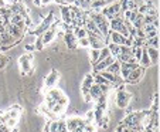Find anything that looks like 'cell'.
Listing matches in <instances>:
<instances>
[{
  "label": "cell",
  "mask_w": 160,
  "mask_h": 132,
  "mask_svg": "<svg viewBox=\"0 0 160 132\" xmlns=\"http://www.w3.org/2000/svg\"><path fill=\"white\" fill-rule=\"evenodd\" d=\"M92 21L97 24L98 30L102 33L103 37L109 33V20L103 14H94L92 16Z\"/></svg>",
  "instance_id": "cell-1"
},
{
  "label": "cell",
  "mask_w": 160,
  "mask_h": 132,
  "mask_svg": "<svg viewBox=\"0 0 160 132\" xmlns=\"http://www.w3.org/2000/svg\"><path fill=\"white\" fill-rule=\"evenodd\" d=\"M111 40L113 44L116 45H128V47H132V43H130V39H126L122 34H119L118 31H111Z\"/></svg>",
  "instance_id": "cell-2"
},
{
  "label": "cell",
  "mask_w": 160,
  "mask_h": 132,
  "mask_svg": "<svg viewBox=\"0 0 160 132\" xmlns=\"http://www.w3.org/2000/svg\"><path fill=\"white\" fill-rule=\"evenodd\" d=\"M130 101V94L126 92L125 90H121L118 92V95H116V105H118L119 108H126L128 104H129Z\"/></svg>",
  "instance_id": "cell-3"
},
{
  "label": "cell",
  "mask_w": 160,
  "mask_h": 132,
  "mask_svg": "<svg viewBox=\"0 0 160 132\" xmlns=\"http://www.w3.org/2000/svg\"><path fill=\"white\" fill-rule=\"evenodd\" d=\"M143 72H145V68H142V67H138V68L132 70V71L129 72V75H128L126 81L130 82V84H135V82H138L140 80V78L143 77Z\"/></svg>",
  "instance_id": "cell-4"
},
{
  "label": "cell",
  "mask_w": 160,
  "mask_h": 132,
  "mask_svg": "<svg viewBox=\"0 0 160 132\" xmlns=\"http://www.w3.org/2000/svg\"><path fill=\"white\" fill-rule=\"evenodd\" d=\"M121 10H122V6L115 2V3L109 4V6L103 10V16H106V17H108V20H109V18H112L113 16L119 14V12H121Z\"/></svg>",
  "instance_id": "cell-5"
},
{
  "label": "cell",
  "mask_w": 160,
  "mask_h": 132,
  "mask_svg": "<svg viewBox=\"0 0 160 132\" xmlns=\"http://www.w3.org/2000/svg\"><path fill=\"white\" fill-rule=\"evenodd\" d=\"M62 97H64V94L61 92L60 90L51 88V90L48 91V94H47V99H48V102H50V108H51L52 104H55V102H57L60 98H62Z\"/></svg>",
  "instance_id": "cell-6"
},
{
  "label": "cell",
  "mask_w": 160,
  "mask_h": 132,
  "mask_svg": "<svg viewBox=\"0 0 160 132\" xmlns=\"http://www.w3.org/2000/svg\"><path fill=\"white\" fill-rule=\"evenodd\" d=\"M115 61V58H113V55H109L108 58H105V60H102V61H99V63H97L95 64V70H97L98 72H101V71H105L106 68H108L109 66H111L112 63Z\"/></svg>",
  "instance_id": "cell-7"
},
{
  "label": "cell",
  "mask_w": 160,
  "mask_h": 132,
  "mask_svg": "<svg viewBox=\"0 0 160 132\" xmlns=\"http://www.w3.org/2000/svg\"><path fill=\"white\" fill-rule=\"evenodd\" d=\"M89 95H91V98H97V99L102 98V95H103L102 87L98 84H92V87L89 88Z\"/></svg>",
  "instance_id": "cell-8"
},
{
  "label": "cell",
  "mask_w": 160,
  "mask_h": 132,
  "mask_svg": "<svg viewBox=\"0 0 160 132\" xmlns=\"http://www.w3.org/2000/svg\"><path fill=\"white\" fill-rule=\"evenodd\" d=\"M92 84H94V77L92 75H87L84 80V82H82V94H89V88L92 87Z\"/></svg>",
  "instance_id": "cell-9"
},
{
  "label": "cell",
  "mask_w": 160,
  "mask_h": 132,
  "mask_svg": "<svg viewBox=\"0 0 160 132\" xmlns=\"http://www.w3.org/2000/svg\"><path fill=\"white\" fill-rule=\"evenodd\" d=\"M146 51H148V55L150 58V64H156L159 61V50L153 47H148Z\"/></svg>",
  "instance_id": "cell-10"
},
{
  "label": "cell",
  "mask_w": 160,
  "mask_h": 132,
  "mask_svg": "<svg viewBox=\"0 0 160 132\" xmlns=\"http://www.w3.org/2000/svg\"><path fill=\"white\" fill-rule=\"evenodd\" d=\"M20 66H21V70H23V71L24 72H28L30 71V61H31V57L30 55H23V57L20 58Z\"/></svg>",
  "instance_id": "cell-11"
},
{
  "label": "cell",
  "mask_w": 160,
  "mask_h": 132,
  "mask_svg": "<svg viewBox=\"0 0 160 132\" xmlns=\"http://www.w3.org/2000/svg\"><path fill=\"white\" fill-rule=\"evenodd\" d=\"M139 64L142 66V68H146V67H150L152 66V64H150V58H149V55H148L146 48H143V51H142V57H140V60H139Z\"/></svg>",
  "instance_id": "cell-12"
},
{
  "label": "cell",
  "mask_w": 160,
  "mask_h": 132,
  "mask_svg": "<svg viewBox=\"0 0 160 132\" xmlns=\"http://www.w3.org/2000/svg\"><path fill=\"white\" fill-rule=\"evenodd\" d=\"M105 71L111 72V74H113V75H119V71H121V63H119V61H113Z\"/></svg>",
  "instance_id": "cell-13"
},
{
  "label": "cell",
  "mask_w": 160,
  "mask_h": 132,
  "mask_svg": "<svg viewBox=\"0 0 160 132\" xmlns=\"http://www.w3.org/2000/svg\"><path fill=\"white\" fill-rule=\"evenodd\" d=\"M57 80H58V72L57 71H51V74L45 78V85H47V87H52Z\"/></svg>",
  "instance_id": "cell-14"
},
{
  "label": "cell",
  "mask_w": 160,
  "mask_h": 132,
  "mask_svg": "<svg viewBox=\"0 0 160 132\" xmlns=\"http://www.w3.org/2000/svg\"><path fill=\"white\" fill-rule=\"evenodd\" d=\"M71 7H68V6H64V7H61V16H62V20L65 21V23H70L71 21Z\"/></svg>",
  "instance_id": "cell-15"
},
{
  "label": "cell",
  "mask_w": 160,
  "mask_h": 132,
  "mask_svg": "<svg viewBox=\"0 0 160 132\" xmlns=\"http://www.w3.org/2000/svg\"><path fill=\"white\" fill-rule=\"evenodd\" d=\"M143 24H145V14H140V13H138V16H136V18L133 20V26L138 29H142Z\"/></svg>",
  "instance_id": "cell-16"
},
{
  "label": "cell",
  "mask_w": 160,
  "mask_h": 132,
  "mask_svg": "<svg viewBox=\"0 0 160 132\" xmlns=\"http://www.w3.org/2000/svg\"><path fill=\"white\" fill-rule=\"evenodd\" d=\"M94 81H95V84H98V85H102V87H108V85H109V82L106 81V80L102 77V75L99 74V72H98V74L94 77Z\"/></svg>",
  "instance_id": "cell-17"
},
{
  "label": "cell",
  "mask_w": 160,
  "mask_h": 132,
  "mask_svg": "<svg viewBox=\"0 0 160 132\" xmlns=\"http://www.w3.org/2000/svg\"><path fill=\"white\" fill-rule=\"evenodd\" d=\"M109 55H111V51H109V48L106 47H103V48H101L99 50V58H98V63H99V61H102V60H105V58H108ZM95 66V64H94Z\"/></svg>",
  "instance_id": "cell-18"
},
{
  "label": "cell",
  "mask_w": 160,
  "mask_h": 132,
  "mask_svg": "<svg viewBox=\"0 0 160 132\" xmlns=\"http://www.w3.org/2000/svg\"><path fill=\"white\" fill-rule=\"evenodd\" d=\"M75 41H77V39H75L74 34H65V43H67V45H68L70 48L75 47Z\"/></svg>",
  "instance_id": "cell-19"
},
{
  "label": "cell",
  "mask_w": 160,
  "mask_h": 132,
  "mask_svg": "<svg viewBox=\"0 0 160 132\" xmlns=\"http://www.w3.org/2000/svg\"><path fill=\"white\" fill-rule=\"evenodd\" d=\"M52 37H54V29H50V30L47 31L44 36H42V43H45V44H47V43H50L52 40Z\"/></svg>",
  "instance_id": "cell-20"
},
{
  "label": "cell",
  "mask_w": 160,
  "mask_h": 132,
  "mask_svg": "<svg viewBox=\"0 0 160 132\" xmlns=\"http://www.w3.org/2000/svg\"><path fill=\"white\" fill-rule=\"evenodd\" d=\"M98 58H99V50H97V48H91V61H92V64H97Z\"/></svg>",
  "instance_id": "cell-21"
},
{
  "label": "cell",
  "mask_w": 160,
  "mask_h": 132,
  "mask_svg": "<svg viewBox=\"0 0 160 132\" xmlns=\"http://www.w3.org/2000/svg\"><path fill=\"white\" fill-rule=\"evenodd\" d=\"M74 36H75V39H84V37H87V29H77L75 33H74Z\"/></svg>",
  "instance_id": "cell-22"
},
{
  "label": "cell",
  "mask_w": 160,
  "mask_h": 132,
  "mask_svg": "<svg viewBox=\"0 0 160 132\" xmlns=\"http://www.w3.org/2000/svg\"><path fill=\"white\" fill-rule=\"evenodd\" d=\"M148 43H149V47H153V48H157V50H159V36L149 39Z\"/></svg>",
  "instance_id": "cell-23"
},
{
  "label": "cell",
  "mask_w": 160,
  "mask_h": 132,
  "mask_svg": "<svg viewBox=\"0 0 160 132\" xmlns=\"http://www.w3.org/2000/svg\"><path fill=\"white\" fill-rule=\"evenodd\" d=\"M48 132H58V121H50Z\"/></svg>",
  "instance_id": "cell-24"
},
{
  "label": "cell",
  "mask_w": 160,
  "mask_h": 132,
  "mask_svg": "<svg viewBox=\"0 0 160 132\" xmlns=\"http://www.w3.org/2000/svg\"><path fill=\"white\" fill-rule=\"evenodd\" d=\"M119 47H121V45H116V44L112 43V44L108 47L109 51H111V55H118L119 54Z\"/></svg>",
  "instance_id": "cell-25"
},
{
  "label": "cell",
  "mask_w": 160,
  "mask_h": 132,
  "mask_svg": "<svg viewBox=\"0 0 160 132\" xmlns=\"http://www.w3.org/2000/svg\"><path fill=\"white\" fill-rule=\"evenodd\" d=\"M78 44L81 45V47H89V40H88V37L79 39V40H78Z\"/></svg>",
  "instance_id": "cell-26"
},
{
  "label": "cell",
  "mask_w": 160,
  "mask_h": 132,
  "mask_svg": "<svg viewBox=\"0 0 160 132\" xmlns=\"http://www.w3.org/2000/svg\"><path fill=\"white\" fill-rule=\"evenodd\" d=\"M58 132H68L67 125H65L64 121H58Z\"/></svg>",
  "instance_id": "cell-27"
},
{
  "label": "cell",
  "mask_w": 160,
  "mask_h": 132,
  "mask_svg": "<svg viewBox=\"0 0 160 132\" xmlns=\"http://www.w3.org/2000/svg\"><path fill=\"white\" fill-rule=\"evenodd\" d=\"M6 64H7V58H6V57H3V55L0 54V68L6 67Z\"/></svg>",
  "instance_id": "cell-28"
},
{
  "label": "cell",
  "mask_w": 160,
  "mask_h": 132,
  "mask_svg": "<svg viewBox=\"0 0 160 132\" xmlns=\"http://www.w3.org/2000/svg\"><path fill=\"white\" fill-rule=\"evenodd\" d=\"M82 131H84V132H94V126L88 125V124H87V125L84 126V129H82Z\"/></svg>",
  "instance_id": "cell-29"
},
{
  "label": "cell",
  "mask_w": 160,
  "mask_h": 132,
  "mask_svg": "<svg viewBox=\"0 0 160 132\" xmlns=\"http://www.w3.org/2000/svg\"><path fill=\"white\" fill-rule=\"evenodd\" d=\"M143 132H156V131H154V129L152 128V126H148V128H146V129H145V131H143Z\"/></svg>",
  "instance_id": "cell-30"
},
{
  "label": "cell",
  "mask_w": 160,
  "mask_h": 132,
  "mask_svg": "<svg viewBox=\"0 0 160 132\" xmlns=\"http://www.w3.org/2000/svg\"><path fill=\"white\" fill-rule=\"evenodd\" d=\"M60 2H64V3H74L75 0H60Z\"/></svg>",
  "instance_id": "cell-31"
},
{
  "label": "cell",
  "mask_w": 160,
  "mask_h": 132,
  "mask_svg": "<svg viewBox=\"0 0 160 132\" xmlns=\"http://www.w3.org/2000/svg\"><path fill=\"white\" fill-rule=\"evenodd\" d=\"M4 4H6V2H4V0H0V7H4Z\"/></svg>",
  "instance_id": "cell-32"
},
{
  "label": "cell",
  "mask_w": 160,
  "mask_h": 132,
  "mask_svg": "<svg viewBox=\"0 0 160 132\" xmlns=\"http://www.w3.org/2000/svg\"><path fill=\"white\" fill-rule=\"evenodd\" d=\"M50 2H51V0H41L42 4H47V3H50Z\"/></svg>",
  "instance_id": "cell-33"
},
{
  "label": "cell",
  "mask_w": 160,
  "mask_h": 132,
  "mask_svg": "<svg viewBox=\"0 0 160 132\" xmlns=\"http://www.w3.org/2000/svg\"><path fill=\"white\" fill-rule=\"evenodd\" d=\"M4 31H6V30H4V27H3V26H0V34L4 33Z\"/></svg>",
  "instance_id": "cell-34"
},
{
  "label": "cell",
  "mask_w": 160,
  "mask_h": 132,
  "mask_svg": "<svg viewBox=\"0 0 160 132\" xmlns=\"http://www.w3.org/2000/svg\"><path fill=\"white\" fill-rule=\"evenodd\" d=\"M36 2V4H41V0H34Z\"/></svg>",
  "instance_id": "cell-35"
},
{
  "label": "cell",
  "mask_w": 160,
  "mask_h": 132,
  "mask_svg": "<svg viewBox=\"0 0 160 132\" xmlns=\"http://www.w3.org/2000/svg\"><path fill=\"white\" fill-rule=\"evenodd\" d=\"M4 2H13V0H4Z\"/></svg>",
  "instance_id": "cell-36"
},
{
  "label": "cell",
  "mask_w": 160,
  "mask_h": 132,
  "mask_svg": "<svg viewBox=\"0 0 160 132\" xmlns=\"http://www.w3.org/2000/svg\"><path fill=\"white\" fill-rule=\"evenodd\" d=\"M75 2H77V0H75ZM79 2H84V0H79Z\"/></svg>",
  "instance_id": "cell-37"
},
{
  "label": "cell",
  "mask_w": 160,
  "mask_h": 132,
  "mask_svg": "<svg viewBox=\"0 0 160 132\" xmlns=\"http://www.w3.org/2000/svg\"><path fill=\"white\" fill-rule=\"evenodd\" d=\"M136 132H142V131H136Z\"/></svg>",
  "instance_id": "cell-38"
}]
</instances>
